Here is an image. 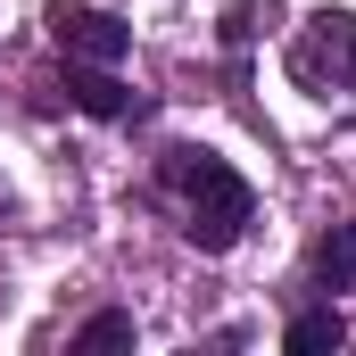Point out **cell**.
Segmentation results:
<instances>
[{"mask_svg": "<svg viewBox=\"0 0 356 356\" xmlns=\"http://www.w3.org/2000/svg\"><path fill=\"white\" fill-rule=\"evenodd\" d=\"M67 99H75L83 116H124V108H133V99H124V83H116L108 67H83V58L67 67Z\"/></svg>", "mask_w": 356, "mask_h": 356, "instance_id": "277c9868", "label": "cell"}, {"mask_svg": "<svg viewBox=\"0 0 356 356\" xmlns=\"http://www.w3.org/2000/svg\"><path fill=\"white\" fill-rule=\"evenodd\" d=\"M273 17V0H232V8H224V42H232V50H241V42H257V25H266Z\"/></svg>", "mask_w": 356, "mask_h": 356, "instance_id": "ba28073f", "label": "cell"}, {"mask_svg": "<svg viewBox=\"0 0 356 356\" xmlns=\"http://www.w3.org/2000/svg\"><path fill=\"white\" fill-rule=\"evenodd\" d=\"M290 75L307 91H356V17L348 8H315L307 25H298V42H290Z\"/></svg>", "mask_w": 356, "mask_h": 356, "instance_id": "7a4b0ae2", "label": "cell"}, {"mask_svg": "<svg viewBox=\"0 0 356 356\" xmlns=\"http://www.w3.org/2000/svg\"><path fill=\"white\" fill-rule=\"evenodd\" d=\"M75 348H83V356H99V348H133V315H124V307L91 315L83 332H75Z\"/></svg>", "mask_w": 356, "mask_h": 356, "instance_id": "52a82bcc", "label": "cell"}, {"mask_svg": "<svg viewBox=\"0 0 356 356\" xmlns=\"http://www.w3.org/2000/svg\"><path fill=\"white\" fill-rule=\"evenodd\" d=\"M166 182L182 191V241H191V249H207V257L241 249V232H249V216H257V191L232 175L224 158H207V149H166Z\"/></svg>", "mask_w": 356, "mask_h": 356, "instance_id": "6da1fadb", "label": "cell"}, {"mask_svg": "<svg viewBox=\"0 0 356 356\" xmlns=\"http://www.w3.org/2000/svg\"><path fill=\"white\" fill-rule=\"evenodd\" d=\"M315 282L323 290H356V224H332L315 241Z\"/></svg>", "mask_w": 356, "mask_h": 356, "instance_id": "5b68a950", "label": "cell"}, {"mask_svg": "<svg viewBox=\"0 0 356 356\" xmlns=\"http://www.w3.org/2000/svg\"><path fill=\"white\" fill-rule=\"evenodd\" d=\"M340 340H348V323H340L332 307H315V315H298V323L282 332V348H290V356H323V348H340Z\"/></svg>", "mask_w": 356, "mask_h": 356, "instance_id": "8992f818", "label": "cell"}, {"mask_svg": "<svg viewBox=\"0 0 356 356\" xmlns=\"http://www.w3.org/2000/svg\"><path fill=\"white\" fill-rule=\"evenodd\" d=\"M50 42H58L67 58H83V67H116V58L133 50V25L108 17V8H58V17H50Z\"/></svg>", "mask_w": 356, "mask_h": 356, "instance_id": "3957f363", "label": "cell"}]
</instances>
